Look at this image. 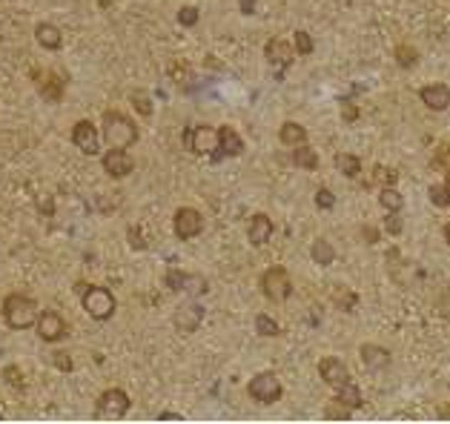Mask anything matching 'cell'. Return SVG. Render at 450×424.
Masks as SVG:
<instances>
[{"mask_svg":"<svg viewBox=\"0 0 450 424\" xmlns=\"http://www.w3.org/2000/svg\"><path fill=\"white\" fill-rule=\"evenodd\" d=\"M184 290H186V293H193V295H201V293H207V281H204L201 275H186Z\"/></svg>","mask_w":450,"mask_h":424,"instance_id":"cell-38","label":"cell"},{"mask_svg":"<svg viewBox=\"0 0 450 424\" xmlns=\"http://www.w3.org/2000/svg\"><path fill=\"white\" fill-rule=\"evenodd\" d=\"M385 229H387L390 235H399V232H401V215H399V212H387Z\"/></svg>","mask_w":450,"mask_h":424,"instance_id":"cell-42","label":"cell"},{"mask_svg":"<svg viewBox=\"0 0 450 424\" xmlns=\"http://www.w3.org/2000/svg\"><path fill=\"white\" fill-rule=\"evenodd\" d=\"M104 138L112 149H129L138 140V127L124 112H106L104 115Z\"/></svg>","mask_w":450,"mask_h":424,"instance_id":"cell-1","label":"cell"},{"mask_svg":"<svg viewBox=\"0 0 450 424\" xmlns=\"http://www.w3.org/2000/svg\"><path fill=\"white\" fill-rule=\"evenodd\" d=\"M396 63L401 69H413L419 63V52L413 49V46H399V49H396Z\"/></svg>","mask_w":450,"mask_h":424,"instance_id":"cell-27","label":"cell"},{"mask_svg":"<svg viewBox=\"0 0 450 424\" xmlns=\"http://www.w3.org/2000/svg\"><path fill=\"white\" fill-rule=\"evenodd\" d=\"M339 402H344L350 410H359L364 402H362V390L353 384V382H347V384H341L339 387Z\"/></svg>","mask_w":450,"mask_h":424,"instance_id":"cell-25","label":"cell"},{"mask_svg":"<svg viewBox=\"0 0 450 424\" xmlns=\"http://www.w3.org/2000/svg\"><path fill=\"white\" fill-rule=\"evenodd\" d=\"M129 244H132V250H147V241H144V232L138 235V227H129Z\"/></svg>","mask_w":450,"mask_h":424,"instance_id":"cell-43","label":"cell"},{"mask_svg":"<svg viewBox=\"0 0 450 424\" xmlns=\"http://www.w3.org/2000/svg\"><path fill=\"white\" fill-rule=\"evenodd\" d=\"M419 98L421 104L433 109V112H444L450 106V89L444 83H431V86H421L419 89Z\"/></svg>","mask_w":450,"mask_h":424,"instance_id":"cell-17","label":"cell"},{"mask_svg":"<svg viewBox=\"0 0 450 424\" xmlns=\"http://www.w3.org/2000/svg\"><path fill=\"white\" fill-rule=\"evenodd\" d=\"M293 38H296V52H298V55H310V52H313V46H316V43H313V38L307 35L304 29H298Z\"/></svg>","mask_w":450,"mask_h":424,"instance_id":"cell-33","label":"cell"},{"mask_svg":"<svg viewBox=\"0 0 450 424\" xmlns=\"http://www.w3.org/2000/svg\"><path fill=\"white\" fill-rule=\"evenodd\" d=\"M444 241H447V244H450V224H447V227H444Z\"/></svg>","mask_w":450,"mask_h":424,"instance_id":"cell-47","label":"cell"},{"mask_svg":"<svg viewBox=\"0 0 450 424\" xmlns=\"http://www.w3.org/2000/svg\"><path fill=\"white\" fill-rule=\"evenodd\" d=\"M273 229H275L273 218L264 215V212H255V215L250 218V224H247V238H250L252 247H264L273 238Z\"/></svg>","mask_w":450,"mask_h":424,"instance_id":"cell-14","label":"cell"},{"mask_svg":"<svg viewBox=\"0 0 450 424\" xmlns=\"http://www.w3.org/2000/svg\"><path fill=\"white\" fill-rule=\"evenodd\" d=\"M163 284H167L172 293L184 290V284H186V272H181V270H170L167 275H163Z\"/></svg>","mask_w":450,"mask_h":424,"instance_id":"cell-32","label":"cell"},{"mask_svg":"<svg viewBox=\"0 0 450 424\" xmlns=\"http://www.w3.org/2000/svg\"><path fill=\"white\" fill-rule=\"evenodd\" d=\"M52 364H55L58 370H63V373H72V367H75V361H72V356H69V352H63V350H58V352H52Z\"/></svg>","mask_w":450,"mask_h":424,"instance_id":"cell-37","label":"cell"},{"mask_svg":"<svg viewBox=\"0 0 450 424\" xmlns=\"http://www.w3.org/2000/svg\"><path fill=\"white\" fill-rule=\"evenodd\" d=\"M38 316L40 313H38L35 298L23 295V293H12V295L3 298V318H6V324L12 329H26V327H32L38 321Z\"/></svg>","mask_w":450,"mask_h":424,"instance_id":"cell-2","label":"cell"},{"mask_svg":"<svg viewBox=\"0 0 450 424\" xmlns=\"http://www.w3.org/2000/svg\"><path fill=\"white\" fill-rule=\"evenodd\" d=\"M244 152V140H241V135L235 132L232 127H221L218 129V152L212 155V158H235V155H241Z\"/></svg>","mask_w":450,"mask_h":424,"instance_id":"cell-16","label":"cell"},{"mask_svg":"<svg viewBox=\"0 0 450 424\" xmlns=\"http://www.w3.org/2000/svg\"><path fill=\"white\" fill-rule=\"evenodd\" d=\"M316 204L321 206V209H333V204H336V195L327 190V186H321V190L316 193Z\"/></svg>","mask_w":450,"mask_h":424,"instance_id":"cell-41","label":"cell"},{"mask_svg":"<svg viewBox=\"0 0 450 424\" xmlns=\"http://www.w3.org/2000/svg\"><path fill=\"white\" fill-rule=\"evenodd\" d=\"M132 170H135V161L127 149H109L104 155V172L109 178H127Z\"/></svg>","mask_w":450,"mask_h":424,"instance_id":"cell-12","label":"cell"},{"mask_svg":"<svg viewBox=\"0 0 450 424\" xmlns=\"http://www.w3.org/2000/svg\"><path fill=\"white\" fill-rule=\"evenodd\" d=\"M310 255H313V261H316V264H321V267H327V264H333V261H336V250L330 247L324 238H316V241H313Z\"/></svg>","mask_w":450,"mask_h":424,"instance_id":"cell-22","label":"cell"},{"mask_svg":"<svg viewBox=\"0 0 450 424\" xmlns=\"http://www.w3.org/2000/svg\"><path fill=\"white\" fill-rule=\"evenodd\" d=\"M336 167H339V172H341L344 178H359V175H362V161H359L356 155H350V152H341V155L336 158Z\"/></svg>","mask_w":450,"mask_h":424,"instance_id":"cell-23","label":"cell"},{"mask_svg":"<svg viewBox=\"0 0 450 424\" xmlns=\"http://www.w3.org/2000/svg\"><path fill=\"white\" fill-rule=\"evenodd\" d=\"M3 38H6V20L0 17V40H3Z\"/></svg>","mask_w":450,"mask_h":424,"instance_id":"cell-46","label":"cell"},{"mask_svg":"<svg viewBox=\"0 0 450 424\" xmlns=\"http://www.w3.org/2000/svg\"><path fill=\"white\" fill-rule=\"evenodd\" d=\"M293 163L296 167H301V170H319V155H316V149H310L307 144H298L296 149H293Z\"/></svg>","mask_w":450,"mask_h":424,"instance_id":"cell-21","label":"cell"},{"mask_svg":"<svg viewBox=\"0 0 450 424\" xmlns=\"http://www.w3.org/2000/svg\"><path fill=\"white\" fill-rule=\"evenodd\" d=\"M184 147L193 155H216L218 152V129H212V127H189L184 132Z\"/></svg>","mask_w":450,"mask_h":424,"instance_id":"cell-5","label":"cell"},{"mask_svg":"<svg viewBox=\"0 0 450 424\" xmlns=\"http://www.w3.org/2000/svg\"><path fill=\"white\" fill-rule=\"evenodd\" d=\"M0 418H3V413H0Z\"/></svg>","mask_w":450,"mask_h":424,"instance_id":"cell-49","label":"cell"},{"mask_svg":"<svg viewBox=\"0 0 450 424\" xmlns=\"http://www.w3.org/2000/svg\"><path fill=\"white\" fill-rule=\"evenodd\" d=\"M264 55H267L270 66H275V69H287V66L293 63L296 49H293V46L284 40V38H273V40H267V46H264Z\"/></svg>","mask_w":450,"mask_h":424,"instance_id":"cell-15","label":"cell"},{"mask_svg":"<svg viewBox=\"0 0 450 424\" xmlns=\"http://www.w3.org/2000/svg\"><path fill=\"white\" fill-rule=\"evenodd\" d=\"M359 356H362L364 367H367V370H373V373L387 370V367H390V350L378 347V344H362Z\"/></svg>","mask_w":450,"mask_h":424,"instance_id":"cell-18","label":"cell"},{"mask_svg":"<svg viewBox=\"0 0 450 424\" xmlns=\"http://www.w3.org/2000/svg\"><path fill=\"white\" fill-rule=\"evenodd\" d=\"M38 206H40V212H43V215H52V212H55V204H52V198H40V201H38Z\"/></svg>","mask_w":450,"mask_h":424,"instance_id":"cell-44","label":"cell"},{"mask_svg":"<svg viewBox=\"0 0 450 424\" xmlns=\"http://www.w3.org/2000/svg\"><path fill=\"white\" fill-rule=\"evenodd\" d=\"M262 293L270 301H287L290 293H293V281H290L287 270H284V267H270L262 275Z\"/></svg>","mask_w":450,"mask_h":424,"instance_id":"cell-6","label":"cell"},{"mask_svg":"<svg viewBox=\"0 0 450 424\" xmlns=\"http://www.w3.org/2000/svg\"><path fill=\"white\" fill-rule=\"evenodd\" d=\"M35 38H38V43L43 46V49H52V52L63 46V35H61V29L55 26V23H38Z\"/></svg>","mask_w":450,"mask_h":424,"instance_id":"cell-19","label":"cell"},{"mask_svg":"<svg viewBox=\"0 0 450 424\" xmlns=\"http://www.w3.org/2000/svg\"><path fill=\"white\" fill-rule=\"evenodd\" d=\"M178 23H181V26H195V23H198V9L195 6H181L178 9Z\"/></svg>","mask_w":450,"mask_h":424,"instance_id":"cell-35","label":"cell"},{"mask_svg":"<svg viewBox=\"0 0 450 424\" xmlns=\"http://www.w3.org/2000/svg\"><path fill=\"white\" fill-rule=\"evenodd\" d=\"M399 175L390 170V167H378L376 163V170H373V184H382V186H396Z\"/></svg>","mask_w":450,"mask_h":424,"instance_id":"cell-29","label":"cell"},{"mask_svg":"<svg viewBox=\"0 0 450 424\" xmlns=\"http://www.w3.org/2000/svg\"><path fill=\"white\" fill-rule=\"evenodd\" d=\"M81 301H83V310L95 318V321H106L115 316V295L106 290V287H86L81 293Z\"/></svg>","mask_w":450,"mask_h":424,"instance_id":"cell-3","label":"cell"},{"mask_svg":"<svg viewBox=\"0 0 450 424\" xmlns=\"http://www.w3.org/2000/svg\"><path fill=\"white\" fill-rule=\"evenodd\" d=\"M431 201H433L436 206H450V193H447L444 184H433V186H431Z\"/></svg>","mask_w":450,"mask_h":424,"instance_id":"cell-34","label":"cell"},{"mask_svg":"<svg viewBox=\"0 0 450 424\" xmlns=\"http://www.w3.org/2000/svg\"><path fill=\"white\" fill-rule=\"evenodd\" d=\"M43 98L49 101V104H55V101H61V92H63V83L55 78V75H49V83H43Z\"/></svg>","mask_w":450,"mask_h":424,"instance_id":"cell-31","label":"cell"},{"mask_svg":"<svg viewBox=\"0 0 450 424\" xmlns=\"http://www.w3.org/2000/svg\"><path fill=\"white\" fill-rule=\"evenodd\" d=\"M444 186H447V193H450V178H447V181H444Z\"/></svg>","mask_w":450,"mask_h":424,"instance_id":"cell-48","label":"cell"},{"mask_svg":"<svg viewBox=\"0 0 450 424\" xmlns=\"http://www.w3.org/2000/svg\"><path fill=\"white\" fill-rule=\"evenodd\" d=\"M172 227H175V235L181 241H189V238H195V235L204 232V215L193 206H181L172 218Z\"/></svg>","mask_w":450,"mask_h":424,"instance_id":"cell-7","label":"cell"},{"mask_svg":"<svg viewBox=\"0 0 450 424\" xmlns=\"http://www.w3.org/2000/svg\"><path fill=\"white\" fill-rule=\"evenodd\" d=\"M35 324H38L40 341H61L66 336V324H63V318L55 310H43Z\"/></svg>","mask_w":450,"mask_h":424,"instance_id":"cell-10","label":"cell"},{"mask_svg":"<svg viewBox=\"0 0 450 424\" xmlns=\"http://www.w3.org/2000/svg\"><path fill=\"white\" fill-rule=\"evenodd\" d=\"M433 167L442 170V172L450 178V144H442V147L436 149V155H433Z\"/></svg>","mask_w":450,"mask_h":424,"instance_id":"cell-30","label":"cell"},{"mask_svg":"<svg viewBox=\"0 0 450 424\" xmlns=\"http://www.w3.org/2000/svg\"><path fill=\"white\" fill-rule=\"evenodd\" d=\"M239 3H241V12L244 15H252L255 12V0H239Z\"/></svg>","mask_w":450,"mask_h":424,"instance_id":"cell-45","label":"cell"},{"mask_svg":"<svg viewBox=\"0 0 450 424\" xmlns=\"http://www.w3.org/2000/svg\"><path fill=\"white\" fill-rule=\"evenodd\" d=\"M132 106L144 115V117H150L152 115V104H150V98L147 95H140V92H132Z\"/></svg>","mask_w":450,"mask_h":424,"instance_id":"cell-39","label":"cell"},{"mask_svg":"<svg viewBox=\"0 0 450 424\" xmlns=\"http://www.w3.org/2000/svg\"><path fill=\"white\" fill-rule=\"evenodd\" d=\"M247 393H250V398H255V402H262V405H275L284 393V387H281V379L275 373H258L250 379Z\"/></svg>","mask_w":450,"mask_h":424,"instance_id":"cell-4","label":"cell"},{"mask_svg":"<svg viewBox=\"0 0 450 424\" xmlns=\"http://www.w3.org/2000/svg\"><path fill=\"white\" fill-rule=\"evenodd\" d=\"M127 410H129V396L124 390L112 387V390L101 393V398H98V416L101 418H121V416H127Z\"/></svg>","mask_w":450,"mask_h":424,"instance_id":"cell-8","label":"cell"},{"mask_svg":"<svg viewBox=\"0 0 450 424\" xmlns=\"http://www.w3.org/2000/svg\"><path fill=\"white\" fill-rule=\"evenodd\" d=\"M201 321H204V307L201 304H184V307H178L175 310V316H172V324H175V329L178 333H195V329L201 327Z\"/></svg>","mask_w":450,"mask_h":424,"instance_id":"cell-11","label":"cell"},{"mask_svg":"<svg viewBox=\"0 0 450 424\" xmlns=\"http://www.w3.org/2000/svg\"><path fill=\"white\" fill-rule=\"evenodd\" d=\"M3 382H6L9 387H15V390H26V375H23V370L15 367V364L3 367Z\"/></svg>","mask_w":450,"mask_h":424,"instance_id":"cell-26","label":"cell"},{"mask_svg":"<svg viewBox=\"0 0 450 424\" xmlns=\"http://www.w3.org/2000/svg\"><path fill=\"white\" fill-rule=\"evenodd\" d=\"M350 413H353V410H350L344 402H339V398H336V402L324 410V416H327V418H347Z\"/></svg>","mask_w":450,"mask_h":424,"instance_id":"cell-40","label":"cell"},{"mask_svg":"<svg viewBox=\"0 0 450 424\" xmlns=\"http://www.w3.org/2000/svg\"><path fill=\"white\" fill-rule=\"evenodd\" d=\"M378 204H382L387 212H401L405 198H401V193L396 190V186H382V193H378Z\"/></svg>","mask_w":450,"mask_h":424,"instance_id":"cell-24","label":"cell"},{"mask_svg":"<svg viewBox=\"0 0 450 424\" xmlns=\"http://www.w3.org/2000/svg\"><path fill=\"white\" fill-rule=\"evenodd\" d=\"M336 298H339V304H341V310H344V313H353V307L359 304V298L353 295L350 290H344V287H339V290H336Z\"/></svg>","mask_w":450,"mask_h":424,"instance_id":"cell-36","label":"cell"},{"mask_svg":"<svg viewBox=\"0 0 450 424\" xmlns=\"http://www.w3.org/2000/svg\"><path fill=\"white\" fill-rule=\"evenodd\" d=\"M72 144L83 152V155H98L101 140H98V129H95L92 121H78L72 129Z\"/></svg>","mask_w":450,"mask_h":424,"instance_id":"cell-9","label":"cell"},{"mask_svg":"<svg viewBox=\"0 0 450 424\" xmlns=\"http://www.w3.org/2000/svg\"><path fill=\"white\" fill-rule=\"evenodd\" d=\"M319 375H321V382L324 384H330V387H341V384H347L350 382V373H347V367H344V361L341 359H321L319 361Z\"/></svg>","mask_w":450,"mask_h":424,"instance_id":"cell-13","label":"cell"},{"mask_svg":"<svg viewBox=\"0 0 450 424\" xmlns=\"http://www.w3.org/2000/svg\"><path fill=\"white\" fill-rule=\"evenodd\" d=\"M278 140L284 147H298V144H307V129L296 121H287V124H281L278 129Z\"/></svg>","mask_w":450,"mask_h":424,"instance_id":"cell-20","label":"cell"},{"mask_svg":"<svg viewBox=\"0 0 450 424\" xmlns=\"http://www.w3.org/2000/svg\"><path fill=\"white\" fill-rule=\"evenodd\" d=\"M255 329H258V333H262V336H267V339H275L278 333H281V327L270 318V316H255Z\"/></svg>","mask_w":450,"mask_h":424,"instance_id":"cell-28","label":"cell"}]
</instances>
